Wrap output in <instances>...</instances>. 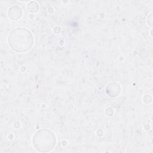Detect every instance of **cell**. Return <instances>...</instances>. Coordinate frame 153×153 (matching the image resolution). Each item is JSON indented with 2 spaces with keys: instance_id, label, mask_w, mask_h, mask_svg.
Returning <instances> with one entry per match:
<instances>
[{
  "instance_id": "cell-3",
  "label": "cell",
  "mask_w": 153,
  "mask_h": 153,
  "mask_svg": "<svg viewBox=\"0 0 153 153\" xmlns=\"http://www.w3.org/2000/svg\"><path fill=\"white\" fill-rule=\"evenodd\" d=\"M8 17L13 20H17L22 16V10L18 6H13L9 8L8 11Z\"/></svg>"
},
{
  "instance_id": "cell-2",
  "label": "cell",
  "mask_w": 153,
  "mask_h": 153,
  "mask_svg": "<svg viewBox=\"0 0 153 153\" xmlns=\"http://www.w3.org/2000/svg\"><path fill=\"white\" fill-rule=\"evenodd\" d=\"M32 143L35 149L41 152L51 151L56 146V137L50 129L42 128L37 131L33 136Z\"/></svg>"
},
{
  "instance_id": "cell-4",
  "label": "cell",
  "mask_w": 153,
  "mask_h": 153,
  "mask_svg": "<svg viewBox=\"0 0 153 153\" xmlns=\"http://www.w3.org/2000/svg\"><path fill=\"white\" fill-rule=\"evenodd\" d=\"M27 8L29 11L31 13H35L39 9V4L36 2L32 1L28 4Z\"/></svg>"
},
{
  "instance_id": "cell-1",
  "label": "cell",
  "mask_w": 153,
  "mask_h": 153,
  "mask_svg": "<svg viewBox=\"0 0 153 153\" xmlns=\"http://www.w3.org/2000/svg\"><path fill=\"white\" fill-rule=\"evenodd\" d=\"M10 48L14 51L23 53L30 50L33 44V36L30 31L23 27L12 30L8 38Z\"/></svg>"
}]
</instances>
